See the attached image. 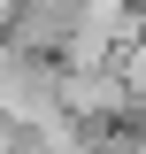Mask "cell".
Here are the masks:
<instances>
[{
	"mask_svg": "<svg viewBox=\"0 0 146 154\" xmlns=\"http://www.w3.org/2000/svg\"><path fill=\"white\" fill-rule=\"evenodd\" d=\"M62 108H69L92 139L115 131L131 116V93H123V77H115V62H100V69H62Z\"/></svg>",
	"mask_w": 146,
	"mask_h": 154,
	"instance_id": "1",
	"label": "cell"
},
{
	"mask_svg": "<svg viewBox=\"0 0 146 154\" xmlns=\"http://www.w3.org/2000/svg\"><path fill=\"white\" fill-rule=\"evenodd\" d=\"M115 77H123V93H131V108H146V23L115 46Z\"/></svg>",
	"mask_w": 146,
	"mask_h": 154,
	"instance_id": "2",
	"label": "cell"
}]
</instances>
